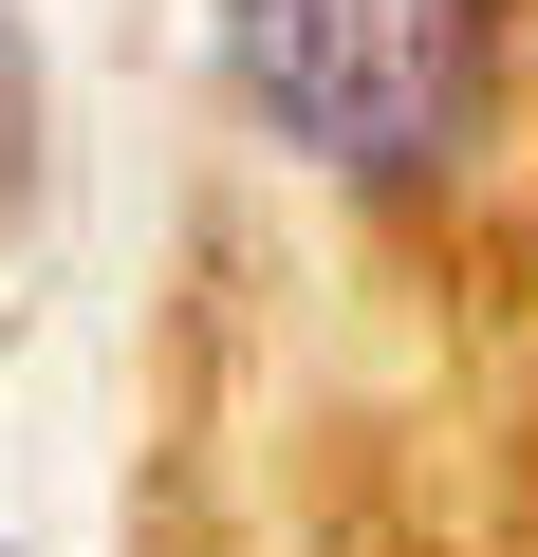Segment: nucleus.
I'll use <instances>...</instances> for the list:
<instances>
[{
	"label": "nucleus",
	"mask_w": 538,
	"mask_h": 557,
	"mask_svg": "<svg viewBox=\"0 0 538 557\" xmlns=\"http://www.w3.org/2000/svg\"><path fill=\"white\" fill-rule=\"evenodd\" d=\"M223 94L316 186H446L520 112V0H204Z\"/></svg>",
	"instance_id": "f257e3e1"
}]
</instances>
